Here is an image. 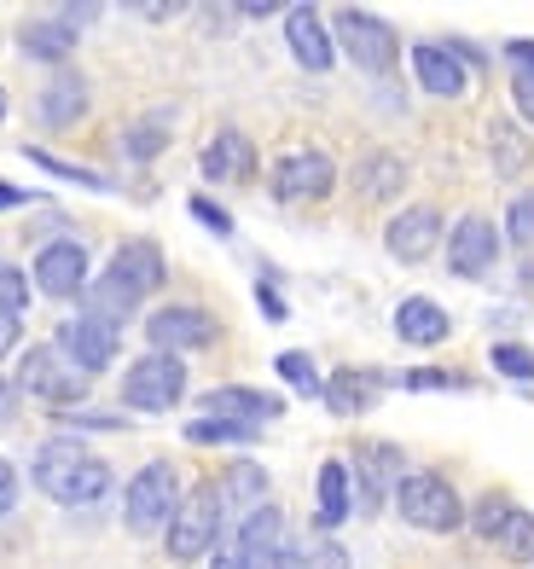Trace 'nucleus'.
Here are the masks:
<instances>
[{
  "label": "nucleus",
  "instance_id": "1",
  "mask_svg": "<svg viewBox=\"0 0 534 569\" xmlns=\"http://www.w3.org/2000/svg\"><path fill=\"white\" fill-rule=\"evenodd\" d=\"M36 488L59 506H93L111 495V465L93 459L82 442L53 436V442L36 448Z\"/></svg>",
  "mask_w": 534,
  "mask_h": 569
},
{
  "label": "nucleus",
  "instance_id": "2",
  "mask_svg": "<svg viewBox=\"0 0 534 569\" xmlns=\"http://www.w3.org/2000/svg\"><path fill=\"white\" fill-rule=\"evenodd\" d=\"M174 511H181V477H174L169 459H151L145 471L129 482V506H122V517H129L134 535H158L174 523Z\"/></svg>",
  "mask_w": 534,
  "mask_h": 569
},
{
  "label": "nucleus",
  "instance_id": "3",
  "mask_svg": "<svg viewBox=\"0 0 534 569\" xmlns=\"http://www.w3.org/2000/svg\"><path fill=\"white\" fill-rule=\"evenodd\" d=\"M221 540V488L215 482H198L181 495V511H174V523H169V558H203Z\"/></svg>",
  "mask_w": 534,
  "mask_h": 569
},
{
  "label": "nucleus",
  "instance_id": "4",
  "mask_svg": "<svg viewBox=\"0 0 534 569\" xmlns=\"http://www.w3.org/2000/svg\"><path fill=\"white\" fill-rule=\"evenodd\" d=\"M395 506H401V517L413 529H430V535H447V529H460V517H465V506H460V495L436 477V471H413V477H401L395 482Z\"/></svg>",
  "mask_w": 534,
  "mask_h": 569
},
{
  "label": "nucleus",
  "instance_id": "5",
  "mask_svg": "<svg viewBox=\"0 0 534 569\" xmlns=\"http://www.w3.org/2000/svg\"><path fill=\"white\" fill-rule=\"evenodd\" d=\"M187 396V367H181V355H140L129 378H122V401H129L134 412H169L174 401Z\"/></svg>",
  "mask_w": 534,
  "mask_h": 569
},
{
  "label": "nucleus",
  "instance_id": "6",
  "mask_svg": "<svg viewBox=\"0 0 534 569\" xmlns=\"http://www.w3.org/2000/svg\"><path fill=\"white\" fill-rule=\"evenodd\" d=\"M18 390L47 401V407H82L88 372H75L59 349H30V355H23V367H18Z\"/></svg>",
  "mask_w": 534,
  "mask_h": 569
},
{
  "label": "nucleus",
  "instance_id": "7",
  "mask_svg": "<svg viewBox=\"0 0 534 569\" xmlns=\"http://www.w3.org/2000/svg\"><path fill=\"white\" fill-rule=\"evenodd\" d=\"M337 41H343V53L361 64V70H372V76L395 70V30H390L384 18H372L361 7H343L337 12Z\"/></svg>",
  "mask_w": 534,
  "mask_h": 569
},
{
  "label": "nucleus",
  "instance_id": "8",
  "mask_svg": "<svg viewBox=\"0 0 534 569\" xmlns=\"http://www.w3.org/2000/svg\"><path fill=\"white\" fill-rule=\"evenodd\" d=\"M337 187V163L325 158V151H291V158H279L273 169V198L279 203H309V198H325Z\"/></svg>",
  "mask_w": 534,
  "mask_h": 569
},
{
  "label": "nucleus",
  "instance_id": "9",
  "mask_svg": "<svg viewBox=\"0 0 534 569\" xmlns=\"http://www.w3.org/2000/svg\"><path fill=\"white\" fill-rule=\"evenodd\" d=\"M145 338L158 355H181V349H210L221 338V326L203 315V308H158L145 320Z\"/></svg>",
  "mask_w": 534,
  "mask_h": 569
},
{
  "label": "nucleus",
  "instance_id": "10",
  "mask_svg": "<svg viewBox=\"0 0 534 569\" xmlns=\"http://www.w3.org/2000/svg\"><path fill=\"white\" fill-rule=\"evenodd\" d=\"M59 355L75 372H105L117 360V326L93 320V315H75V320L59 326Z\"/></svg>",
  "mask_w": 534,
  "mask_h": 569
},
{
  "label": "nucleus",
  "instance_id": "11",
  "mask_svg": "<svg viewBox=\"0 0 534 569\" xmlns=\"http://www.w3.org/2000/svg\"><path fill=\"white\" fill-rule=\"evenodd\" d=\"M239 552H244V569H285L291 547H285V511L279 506H256L239 523Z\"/></svg>",
  "mask_w": 534,
  "mask_h": 569
},
{
  "label": "nucleus",
  "instance_id": "12",
  "mask_svg": "<svg viewBox=\"0 0 534 569\" xmlns=\"http://www.w3.org/2000/svg\"><path fill=\"white\" fill-rule=\"evenodd\" d=\"M494 256H500V232H494V221L465 216L460 227H453V239H447V268L460 273V279H482V273L494 268Z\"/></svg>",
  "mask_w": 534,
  "mask_h": 569
},
{
  "label": "nucleus",
  "instance_id": "13",
  "mask_svg": "<svg viewBox=\"0 0 534 569\" xmlns=\"http://www.w3.org/2000/svg\"><path fill=\"white\" fill-rule=\"evenodd\" d=\"M442 239V210H430V203H413V210H401L384 232V244L395 262H424L430 250Z\"/></svg>",
  "mask_w": 534,
  "mask_h": 569
},
{
  "label": "nucleus",
  "instance_id": "14",
  "mask_svg": "<svg viewBox=\"0 0 534 569\" xmlns=\"http://www.w3.org/2000/svg\"><path fill=\"white\" fill-rule=\"evenodd\" d=\"M88 279V250L75 239H53L41 256H36V284L47 297H75Z\"/></svg>",
  "mask_w": 534,
  "mask_h": 569
},
{
  "label": "nucleus",
  "instance_id": "15",
  "mask_svg": "<svg viewBox=\"0 0 534 569\" xmlns=\"http://www.w3.org/2000/svg\"><path fill=\"white\" fill-rule=\"evenodd\" d=\"M285 41H291L296 64L314 70V76L332 70V59H337V47H332V36H325V23H320L314 7H291V12H285Z\"/></svg>",
  "mask_w": 534,
  "mask_h": 569
},
{
  "label": "nucleus",
  "instance_id": "16",
  "mask_svg": "<svg viewBox=\"0 0 534 569\" xmlns=\"http://www.w3.org/2000/svg\"><path fill=\"white\" fill-rule=\"evenodd\" d=\"M413 76H419V88L424 93H436V99H460L465 93V64L447 53V47H436V41H419L413 47Z\"/></svg>",
  "mask_w": 534,
  "mask_h": 569
},
{
  "label": "nucleus",
  "instance_id": "17",
  "mask_svg": "<svg viewBox=\"0 0 534 569\" xmlns=\"http://www.w3.org/2000/svg\"><path fill=\"white\" fill-rule=\"evenodd\" d=\"M325 407L343 412V419H354V412H372L377 396H384V372H366V367H343L337 378H325Z\"/></svg>",
  "mask_w": 534,
  "mask_h": 569
},
{
  "label": "nucleus",
  "instance_id": "18",
  "mask_svg": "<svg viewBox=\"0 0 534 569\" xmlns=\"http://www.w3.org/2000/svg\"><path fill=\"white\" fill-rule=\"evenodd\" d=\"M111 273L122 279V284H134V291L140 297H151V291H158V284H163V250L158 244H151V239H129V244H122L117 256H111Z\"/></svg>",
  "mask_w": 534,
  "mask_h": 569
},
{
  "label": "nucleus",
  "instance_id": "19",
  "mask_svg": "<svg viewBox=\"0 0 534 569\" xmlns=\"http://www.w3.org/2000/svg\"><path fill=\"white\" fill-rule=\"evenodd\" d=\"M250 163H256V151H250V140L239 134V128H221V134L203 146V158H198L203 180H244Z\"/></svg>",
  "mask_w": 534,
  "mask_h": 569
},
{
  "label": "nucleus",
  "instance_id": "20",
  "mask_svg": "<svg viewBox=\"0 0 534 569\" xmlns=\"http://www.w3.org/2000/svg\"><path fill=\"white\" fill-rule=\"evenodd\" d=\"M279 412V401L273 396H262V390H210L203 396V419H233V425H262V419H273Z\"/></svg>",
  "mask_w": 534,
  "mask_h": 569
},
{
  "label": "nucleus",
  "instance_id": "21",
  "mask_svg": "<svg viewBox=\"0 0 534 569\" xmlns=\"http://www.w3.org/2000/svg\"><path fill=\"white\" fill-rule=\"evenodd\" d=\"M88 111V82L75 70H53V82H47V93H41V122L47 128H70L75 117Z\"/></svg>",
  "mask_w": 534,
  "mask_h": 569
},
{
  "label": "nucleus",
  "instance_id": "22",
  "mask_svg": "<svg viewBox=\"0 0 534 569\" xmlns=\"http://www.w3.org/2000/svg\"><path fill=\"white\" fill-rule=\"evenodd\" d=\"M18 47H23L30 59L64 64L70 47H75V23H70V18H30V23H18Z\"/></svg>",
  "mask_w": 534,
  "mask_h": 569
},
{
  "label": "nucleus",
  "instance_id": "23",
  "mask_svg": "<svg viewBox=\"0 0 534 569\" xmlns=\"http://www.w3.org/2000/svg\"><path fill=\"white\" fill-rule=\"evenodd\" d=\"M349 511H354V471L343 459H325L320 465V529H337Z\"/></svg>",
  "mask_w": 534,
  "mask_h": 569
},
{
  "label": "nucleus",
  "instance_id": "24",
  "mask_svg": "<svg viewBox=\"0 0 534 569\" xmlns=\"http://www.w3.org/2000/svg\"><path fill=\"white\" fill-rule=\"evenodd\" d=\"M395 331H401V343H442L453 326H447V315L430 297H406L395 308Z\"/></svg>",
  "mask_w": 534,
  "mask_h": 569
},
{
  "label": "nucleus",
  "instance_id": "25",
  "mask_svg": "<svg viewBox=\"0 0 534 569\" xmlns=\"http://www.w3.org/2000/svg\"><path fill=\"white\" fill-rule=\"evenodd\" d=\"M354 471H361V511H377L384 506V488H390V477L401 471V453L395 448H361V459H354Z\"/></svg>",
  "mask_w": 534,
  "mask_h": 569
},
{
  "label": "nucleus",
  "instance_id": "26",
  "mask_svg": "<svg viewBox=\"0 0 534 569\" xmlns=\"http://www.w3.org/2000/svg\"><path fill=\"white\" fill-rule=\"evenodd\" d=\"M354 187H361V198H390V192L406 187V163L395 151H372V158L354 169Z\"/></svg>",
  "mask_w": 534,
  "mask_h": 569
},
{
  "label": "nucleus",
  "instance_id": "27",
  "mask_svg": "<svg viewBox=\"0 0 534 569\" xmlns=\"http://www.w3.org/2000/svg\"><path fill=\"white\" fill-rule=\"evenodd\" d=\"M488 146H494V169L500 174H523L528 169V140L517 134L512 122H494L488 128Z\"/></svg>",
  "mask_w": 534,
  "mask_h": 569
},
{
  "label": "nucleus",
  "instance_id": "28",
  "mask_svg": "<svg viewBox=\"0 0 534 569\" xmlns=\"http://www.w3.org/2000/svg\"><path fill=\"white\" fill-rule=\"evenodd\" d=\"M187 442L198 448H221V442H256V425H233V419H192Z\"/></svg>",
  "mask_w": 534,
  "mask_h": 569
},
{
  "label": "nucleus",
  "instance_id": "29",
  "mask_svg": "<svg viewBox=\"0 0 534 569\" xmlns=\"http://www.w3.org/2000/svg\"><path fill=\"white\" fill-rule=\"evenodd\" d=\"M494 547H500L505 558H517V563H523V558H534V517L512 506V517H505V529L494 535Z\"/></svg>",
  "mask_w": 534,
  "mask_h": 569
},
{
  "label": "nucleus",
  "instance_id": "30",
  "mask_svg": "<svg viewBox=\"0 0 534 569\" xmlns=\"http://www.w3.org/2000/svg\"><path fill=\"white\" fill-rule=\"evenodd\" d=\"M221 495H233L239 506H250V500H262V495H268V471H262V465H250V459H239L233 471L221 477Z\"/></svg>",
  "mask_w": 534,
  "mask_h": 569
},
{
  "label": "nucleus",
  "instance_id": "31",
  "mask_svg": "<svg viewBox=\"0 0 534 569\" xmlns=\"http://www.w3.org/2000/svg\"><path fill=\"white\" fill-rule=\"evenodd\" d=\"M30 163H41L47 174H59V180H70V187L105 192V174H93V169H75V163H64V158H47V151H36V146H30Z\"/></svg>",
  "mask_w": 534,
  "mask_h": 569
},
{
  "label": "nucleus",
  "instance_id": "32",
  "mask_svg": "<svg viewBox=\"0 0 534 569\" xmlns=\"http://www.w3.org/2000/svg\"><path fill=\"white\" fill-rule=\"evenodd\" d=\"M163 140H169V122H158V117L134 122L129 134H122V146H129L134 158H158V151H163Z\"/></svg>",
  "mask_w": 534,
  "mask_h": 569
},
{
  "label": "nucleus",
  "instance_id": "33",
  "mask_svg": "<svg viewBox=\"0 0 534 569\" xmlns=\"http://www.w3.org/2000/svg\"><path fill=\"white\" fill-rule=\"evenodd\" d=\"M273 367H279V378H285V383H296L302 396H320V390H325V383H320V372H314V360H309V355H279Z\"/></svg>",
  "mask_w": 534,
  "mask_h": 569
},
{
  "label": "nucleus",
  "instance_id": "34",
  "mask_svg": "<svg viewBox=\"0 0 534 569\" xmlns=\"http://www.w3.org/2000/svg\"><path fill=\"white\" fill-rule=\"evenodd\" d=\"M23 302H30V279H23L12 262H0V315H23Z\"/></svg>",
  "mask_w": 534,
  "mask_h": 569
},
{
  "label": "nucleus",
  "instance_id": "35",
  "mask_svg": "<svg viewBox=\"0 0 534 569\" xmlns=\"http://www.w3.org/2000/svg\"><path fill=\"white\" fill-rule=\"evenodd\" d=\"M505 232H512V244H534V192L512 198V210H505Z\"/></svg>",
  "mask_w": 534,
  "mask_h": 569
},
{
  "label": "nucleus",
  "instance_id": "36",
  "mask_svg": "<svg viewBox=\"0 0 534 569\" xmlns=\"http://www.w3.org/2000/svg\"><path fill=\"white\" fill-rule=\"evenodd\" d=\"M285 569H349V552H343V547H332V540H320L314 552H291V558H285Z\"/></svg>",
  "mask_w": 534,
  "mask_h": 569
},
{
  "label": "nucleus",
  "instance_id": "37",
  "mask_svg": "<svg viewBox=\"0 0 534 569\" xmlns=\"http://www.w3.org/2000/svg\"><path fill=\"white\" fill-rule=\"evenodd\" d=\"M494 367H500L505 378H534V349H523V343H494Z\"/></svg>",
  "mask_w": 534,
  "mask_h": 569
},
{
  "label": "nucleus",
  "instance_id": "38",
  "mask_svg": "<svg viewBox=\"0 0 534 569\" xmlns=\"http://www.w3.org/2000/svg\"><path fill=\"white\" fill-rule=\"evenodd\" d=\"M505 517H512V500H500V495H488V500L476 506V535H488V540H494V535L505 529Z\"/></svg>",
  "mask_w": 534,
  "mask_h": 569
},
{
  "label": "nucleus",
  "instance_id": "39",
  "mask_svg": "<svg viewBox=\"0 0 534 569\" xmlns=\"http://www.w3.org/2000/svg\"><path fill=\"white\" fill-rule=\"evenodd\" d=\"M401 383H406V390H460L465 378H460V372H436V367H419V372H406Z\"/></svg>",
  "mask_w": 534,
  "mask_h": 569
},
{
  "label": "nucleus",
  "instance_id": "40",
  "mask_svg": "<svg viewBox=\"0 0 534 569\" xmlns=\"http://www.w3.org/2000/svg\"><path fill=\"white\" fill-rule=\"evenodd\" d=\"M187 210H192V216H198L203 227H210V232H221V239H226V232H233V216H226L221 203H210V198H192Z\"/></svg>",
  "mask_w": 534,
  "mask_h": 569
},
{
  "label": "nucleus",
  "instance_id": "41",
  "mask_svg": "<svg viewBox=\"0 0 534 569\" xmlns=\"http://www.w3.org/2000/svg\"><path fill=\"white\" fill-rule=\"evenodd\" d=\"M512 99H517V111L534 122V76H528V70H517V76H512Z\"/></svg>",
  "mask_w": 534,
  "mask_h": 569
},
{
  "label": "nucleus",
  "instance_id": "42",
  "mask_svg": "<svg viewBox=\"0 0 534 569\" xmlns=\"http://www.w3.org/2000/svg\"><path fill=\"white\" fill-rule=\"evenodd\" d=\"M12 506H18V471H12L7 459H0V517H7Z\"/></svg>",
  "mask_w": 534,
  "mask_h": 569
},
{
  "label": "nucleus",
  "instance_id": "43",
  "mask_svg": "<svg viewBox=\"0 0 534 569\" xmlns=\"http://www.w3.org/2000/svg\"><path fill=\"white\" fill-rule=\"evenodd\" d=\"M210 569H244V552H239V540H226V547H215V563Z\"/></svg>",
  "mask_w": 534,
  "mask_h": 569
},
{
  "label": "nucleus",
  "instance_id": "44",
  "mask_svg": "<svg viewBox=\"0 0 534 569\" xmlns=\"http://www.w3.org/2000/svg\"><path fill=\"white\" fill-rule=\"evenodd\" d=\"M256 302H262V315H268V320H285V302H279V291H273V284H262V291H256Z\"/></svg>",
  "mask_w": 534,
  "mask_h": 569
},
{
  "label": "nucleus",
  "instance_id": "45",
  "mask_svg": "<svg viewBox=\"0 0 534 569\" xmlns=\"http://www.w3.org/2000/svg\"><path fill=\"white\" fill-rule=\"evenodd\" d=\"M12 349H18V320H12V315H0V360H7Z\"/></svg>",
  "mask_w": 534,
  "mask_h": 569
},
{
  "label": "nucleus",
  "instance_id": "46",
  "mask_svg": "<svg viewBox=\"0 0 534 569\" xmlns=\"http://www.w3.org/2000/svg\"><path fill=\"white\" fill-rule=\"evenodd\" d=\"M12 412H18V383H7V378H0V425H7Z\"/></svg>",
  "mask_w": 534,
  "mask_h": 569
},
{
  "label": "nucleus",
  "instance_id": "47",
  "mask_svg": "<svg viewBox=\"0 0 534 569\" xmlns=\"http://www.w3.org/2000/svg\"><path fill=\"white\" fill-rule=\"evenodd\" d=\"M18 203H30V192L12 187V180H0V210H18Z\"/></svg>",
  "mask_w": 534,
  "mask_h": 569
},
{
  "label": "nucleus",
  "instance_id": "48",
  "mask_svg": "<svg viewBox=\"0 0 534 569\" xmlns=\"http://www.w3.org/2000/svg\"><path fill=\"white\" fill-rule=\"evenodd\" d=\"M505 53H512V64H523V70L534 76V41H512Z\"/></svg>",
  "mask_w": 534,
  "mask_h": 569
},
{
  "label": "nucleus",
  "instance_id": "49",
  "mask_svg": "<svg viewBox=\"0 0 534 569\" xmlns=\"http://www.w3.org/2000/svg\"><path fill=\"white\" fill-rule=\"evenodd\" d=\"M0 117H7V93H0Z\"/></svg>",
  "mask_w": 534,
  "mask_h": 569
}]
</instances>
